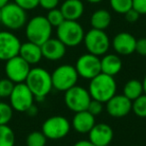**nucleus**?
Wrapping results in <instances>:
<instances>
[{"instance_id":"nucleus-1","label":"nucleus","mask_w":146,"mask_h":146,"mask_svg":"<svg viewBox=\"0 0 146 146\" xmlns=\"http://www.w3.org/2000/svg\"><path fill=\"white\" fill-rule=\"evenodd\" d=\"M33 93L36 101H43L53 89L51 73L42 67H33L24 82Z\"/></svg>"},{"instance_id":"nucleus-2","label":"nucleus","mask_w":146,"mask_h":146,"mask_svg":"<svg viewBox=\"0 0 146 146\" xmlns=\"http://www.w3.org/2000/svg\"><path fill=\"white\" fill-rule=\"evenodd\" d=\"M88 91L92 99L106 103L117 91V83L113 76L99 73L90 80Z\"/></svg>"},{"instance_id":"nucleus-3","label":"nucleus","mask_w":146,"mask_h":146,"mask_svg":"<svg viewBox=\"0 0 146 146\" xmlns=\"http://www.w3.org/2000/svg\"><path fill=\"white\" fill-rule=\"evenodd\" d=\"M52 28L46 16L36 15L27 21L25 25V35L28 41L41 46L45 41L51 38Z\"/></svg>"},{"instance_id":"nucleus-4","label":"nucleus","mask_w":146,"mask_h":146,"mask_svg":"<svg viewBox=\"0 0 146 146\" xmlns=\"http://www.w3.org/2000/svg\"><path fill=\"white\" fill-rule=\"evenodd\" d=\"M84 31L82 25L78 21L65 20L56 27V37L66 47H76L83 42Z\"/></svg>"},{"instance_id":"nucleus-5","label":"nucleus","mask_w":146,"mask_h":146,"mask_svg":"<svg viewBox=\"0 0 146 146\" xmlns=\"http://www.w3.org/2000/svg\"><path fill=\"white\" fill-rule=\"evenodd\" d=\"M78 73L75 67L70 64H62L56 67L51 73L53 89L65 92L75 86L78 81Z\"/></svg>"},{"instance_id":"nucleus-6","label":"nucleus","mask_w":146,"mask_h":146,"mask_svg":"<svg viewBox=\"0 0 146 146\" xmlns=\"http://www.w3.org/2000/svg\"><path fill=\"white\" fill-rule=\"evenodd\" d=\"M83 43L88 53L98 57L105 55L111 46V41L105 30L94 28H91L85 33Z\"/></svg>"},{"instance_id":"nucleus-7","label":"nucleus","mask_w":146,"mask_h":146,"mask_svg":"<svg viewBox=\"0 0 146 146\" xmlns=\"http://www.w3.org/2000/svg\"><path fill=\"white\" fill-rule=\"evenodd\" d=\"M71 128V122L66 117L54 115L43 122L41 131L47 139L60 140L68 135Z\"/></svg>"},{"instance_id":"nucleus-8","label":"nucleus","mask_w":146,"mask_h":146,"mask_svg":"<svg viewBox=\"0 0 146 146\" xmlns=\"http://www.w3.org/2000/svg\"><path fill=\"white\" fill-rule=\"evenodd\" d=\"M1 23L9 30H19L27 23V13L14 2L1 8Z\"/></svg>"},{"instance_id":"nucleus-9","label":"nucleus","mask_w":146,"mask_h":146,"mask_svg":"<svg viewBox=\"0 0 146 146\" xmlns=\"http://www.w3.org/2000/svg\"><path fill=\"white\" fill-rule=\"evenodd\" d=\"M91 99L92 98L88 89L77 85V84L64 92L65 105L69 110H71L74 113L87 110Z\"/></svg>"},{"instance_id":"nucleus-10","label":"nucleus","mask_w":146,"mask_h":146,"mask_svg":"<svg viewBox=\"0 0 146 146\" xmlns=\"http://www.w3.org/2000/svg\"><path fill=\"white\" fill-rule=\"evenodd\" d=\"M8 98L12 109L17 112H26L34 104L35 100L33 93L24 82L15 84Z\"/></svg>"},{"instance_id":"nucleus-11","label":"nucleus","mask_w":146,"mask_h":146,"mask_svg":"<svg viewBox=\"0 0 146 146\" xmlns=\"http://www.w3.org/2000/svg\"><path fill=\"white\" fill-rule=\"evenodd\" d=\"M30 69L31 65L19 55L5 61V75L6 78L11 80L14 84L25 82Z\"/></svg>"},{"instance_id":"nucleus-12","label":"nucleus","mask_w":146,"mask_h":146,"mask_svg":"<svg viewBox=\"0 0 146 146\" xmlns=\"http://www.w3.org/2000/svg\"><path fill=\"white\" fill-rule=\"evenodd\" d=\"M74 67L77 71L78 76L86 80H91L101 73L100 58L88 52L78 57Z\"/></svg>"},{"instance_id":"nucleus-13","label":"nucleus","mask_w":146,"mask_h":146,"mask_svg":"<svg viewBox=\"0 0 146 146\" xmlns=\"http://www.w3.org/2000/svg\"><path fill=\"white\" fill-rule=\"evenodd\" d=\"M21 41L11 31H0V61H7L19 54Z\"/></svg>"},{"instance_id":"nucleus-14","label":"nucleus","mask_w":146,"mask_h":146,"mask_svg":"<svg viewBox=\"0 0 146 146\" xmlns=\"http://www.w3.org/2000/svg\"><path fill=\"white\" fill-rule=\"evenodd\" d=\"M106 111L113 118H122L132 111V101L123 94H115L106 102Z\"/></svg>"},{"instance_id":"nucleus-15","label":"nucleus","mask_w":146,"mask_h":146,"mask_svg":"<svg viewBox=\"0 0 146 146\" xmlns=\"http://www.w3.org/2000/svg\"><path fill=\"white\" fill-rule=\"evenodd\" d=\"M137 39L128 32H119L113 37L111 46L118 55H131L135 52Z\"/></svg>"},{"instance_id":"nucleus-16","label":"nucleus","mask_w":146,"mask_h":146,"mask_svg":"<svg viewBox=\"0 0 146 146\" xmlns=\"http://www.w3.org/2000/svg\"><path fill=\"white\" fill-rule=\"evenodd\" d=\"M114 137L111 126L106 123H96L88 133V140L95 146H108Z\"/></svg>"},{"instance_id":"nucleus-17","label":"nucleus","mask_w":146,"mask_h":146,"mask_svg":"<svg viewBox=\"0 0 146 146\" xmlns=\"http://www.w3.org/2000/svg\"><path fill=\"white\" fill-rule=\"evenodd\" d=\"M67 47L58 38H49L41 45L42 56L48 61H58L66 54Z\"/></svg>"},{"instance_id":"nucleus-18","label":"nucleus","mask_w":146,"mask_h":146,"mask_svg":"<svg viewBox=\"0 0 146 146\" xmlns=\"http://www.w3.org/2000/svg\"><path fill=\"white\" fill-rule=\"evenodd\" d=\"M95 124V116L87 110H83L74 113L71 121V127L79 134H88Z\"/></svg>"},{"instance_id":"nucleus-19","label":"nucleus","mask_w":146,"mask_h":146,"mask_svg":"<svg viewBox=\"0 0 146 146\" xmlns=\"http://www.w3.org/2000/svg\"><path fill=\"white\" fill-rule=\"evenodd\" d=\"M84 3L82 0H64L60 6V10L65 20L78 21L84 13Z\"/></svg>"},{"instance_id":"nucleus-20","label":"nucleus","mask_w":146,"mask_h":146,"mask_svg":"<svg viewBox=\"0 0 146 146\" xmlns=\"http://www.w3.org/2000/svg\"><path fill=\"white\" fill-rule=\"evenodd\" d=\"M19 56L22 57L28 64L36 65L43 58L41 46L38 44H35L30 41H26L24 43H21L20 49H19Z\"/></svg>"},{"instance_id":"nucleus-21","label":"nucleus","mask_w":146,"mask_h":146,"mask_svg":"<svg viewBox=\"0 0 146 146\" xmlns=\"http://www.w3.org/2000/svg\"><path fill=\"white\" fill-rule=\"evenodd\" d=\"M100 66H101V73L115 77L118 73L121 71L123 62L118 54L114 53H106L100 59Z\"/></svg>"},{"instance_id":"nucleus-22","label":"nucleus","mask_w":146,"mask_h":146,"mask_svg":"<svg viewBox=\"0 0 146 146\" xmlns=\"http://www.w3.org/2000/svg\"><path fill=\"white\" fill-rule=\"evenodd\" d=\"M112 21L111 14L106 9H97L90 17V25L92 28L105 30L110 26Z\"/></svg>"},{"instance_id":"nucleus-23","label":"nucleus","mask_w":146,"mask_h":146,"mask_svg":"<svg viewBox=\"0 0 146 146\" xmlns=\"http://www.w3.org/2000/svg\"><path fill=\"white\" fill-rule=\"evenodd\" d=\"M143 92V86H142V81L137 79H130L125 83L123 87V95L126 96L128 99L131 101L135 100L140 95H142Z\"/></svg>"},{"instance_id":"nucleus-24","label":"nucleus","mask_w":146,"mask_h":146,"mask_svg":"<svg viewBox=\"0 0 146 146\" xmlns=\"http://www.w3.org/2000/svg\"><path fill=\"white\" fill-rule=\"evenodd\" d=\"M15 133L8 124L0 125V146H14Z\"/></svg>"},{"instance_id":"nucleus-25","label":"nucleus","mask_w":146,"mask_h":146,"mask_svg":"<svg viewBox=\"0 0 146 146\" xmlns=\"http://www.w3.org/2000/svg\"><path fill=\"white\" fill-rule=\"evenodd\" d=\"M132 111L137 117L146 118V94H142L132 101Z\"/></svg>"},{"instance_id":"nucleus-26","label":"nucleus","mask_w":146,"mask_h":146,"mask_svg":"<svg viewBox=\"0 0 146 146\" xmlns=\"http://www.w3.org/2000/svg\"><path fill=\"white\" fill-rule=\"evenodd\" d=\"M111 9L118 14H125L128 10L133 8L132 0H109Z\"/></svg>"},{"instance_id":"nucleus-27","label":"nucleus","mask_w":146,"mask_h":146,"mask_svg":"<svg viewBox=\"0 0 146 146\" xmlns=\"http://www.w3.org/2000/svg\"><path fill=\"white\" fill-rule=\"evenodd\" d=\"M47 138L42 131H32L26 137L27 146H45Z\"/></svg>"},{"instance_id":"nucleus-28","label":"nucleus","mask_w":146,"mask_h":146,"mask_svg":"<svg viewBox=\"0 0 146 146\" xmlns=\"http://www.w3.org/2000/svg\"><path fill=\"white\" fill-rule=\"evenodd\" d=\"M13 111L14 110L10 104L0 101V125H6L10 122L13 116Z\"/></svg>"},{"instance_id":"nucleus-29","label":"nucleus","mask_w":146,"mask_h":146,"mask_svg":"<svg viewBox=\"0 0 146 146\" xmlns=\"http://www.w3.org/2000/svg\"><path fill=\"white\" fill-rule=\"evenodd\" d=\"M46 18L52 27H58L65 21V18L61 12L60 8H54L49 10L46 15Z\"/></svg>"},{"instance_id":"nucleus-30","label":"nucleus","mask_w":146,"mask_h":146,"mask_svg":"<svg viewBox=\"0 0 146 146\" xmlns=\"http://www.w3.org/2000/svg\"><path fill=\"white\" fill-rule=\"evenodd\" d=\"M15 84L8 78L0 79V98H7L10 96Z\"/></svg>"},{"instance_id":"nucleus-31","label":"nucleus","mask_w":146,"mask_h":146,"mask_svg":"<svg viewBox=\"0 0 146 146\" xmlns=\"http://www.w3.org/2000/svg\"><path fill=\"white\" fill-rule=\"evenodd\" d=\"M14 3H16L25 11L33 10L39 6V0H14Z\"/></svg>"},{"instance_id":"nucleus-32","label":"nucleus","mask_w":146,"mask_h":146,"mask_svg":"<svg viewBox=\"0 0 146 146\" xmlns=\"http://www.w3.org/2000/svg\"><path fill=\"white\" fill-rule=\"evenodd\" d=\"M103 108L104 107H103V103H102V102L91 99V101H90L89 105H88V107H87V111H89L92 115H94L96 117L97 115L102 113Z\"/></svg>"},{"instance_id":"nucleus-33","label":"nucleus","mask_w":146,"mask_h":146,"mask_svg":"<svg viewBox=\"0 0 146 146\" xmlns=\"http://www.w3.org/2000/svg\"><path fill=\"white\" fill-rule=\"evenodd\" d=\"M60 0H39V6L45 10L49 11L51 9L57 8Z\"/></svg>"},{"instance_id":"nucleus-34","label":"nucleus","mask_w":146,"mask_h":146,"mask_svg":"<svg viewBox=\"0 0 146 146\" xmlns=\"http://www.w3.org/2000/svg\"><path fill=\"white\" fill-rule=\"evenodd\" d=\"M132 6L140 15H146V0H132Z\"/></svg>"},{"instance_id":"nucleus-35","label":"nucleus","mask_w":146,"mask_h":146,"mask_svg":"<svg viewBox=\"0 0 146 146\" xmlns=\"http://www.w3.org/2000/svg\"><path fill=\"white\" fill-rule=\"evenodd\" d=\"M124 16H125V19L127 22L135 23L136 21H138V19H139L140 14L134 8H131L130 10H128L127 12L124 14Z\"/></svg>"},{"instance_id":"nucleus-36","label":"nucleus","mask_w":146,"mask_h":146,"mask_svg":"<svg viewBox=\"0 0 146 146\" xmlns=\"http://www.w3.org/2000/svg\"><path fill=\"white\" fill-rule=\"evenodd\" d=\"M135 52L141 56H146V38H140L136 41Z\"/></svg>"},{"instance_id":"nucleus-37","label":"nucleus","mask_w":146,"mask_h":146,"mask_svg":"<svg viewBox=\"0 0 146 146\" xmlns=\"http://www.w3.org/2000/svg\"><path fill=\"white\" fill-rule=\"evenodd\" d=\"M73 146H95L94 144H92L89 140H79V141L75 142L73 144Z\"/></svg>"},{"instance_id":"nucleus-38","label":"nucleus","mask_w":146,"mask_h":146,"mask_svg":"<svg viewBox=\"0 0 146 146\" xmlns=\"http://www.w3.org/2000/svg\"><path fill=\"white\" fill-rule=\"evenodd\" d=\"M26 113L28 114L29 116H36L37 113H38V109H37L36 106H35L34 104H33V105L31 106V107L29 108L28 110H27Z\"/></svg>"},{"instance_id":"nucleus-39","label":"nucleus","mask_w":146,"mask_h":146,"mask_svg":"<svg viewBox=\"0 0 146 146\" xmlns=\"http://www.w3.org/2000/svg\"><path fill=\"white\" fill-rule=\"evenodd\" d=\"M7 3H9V0H0V9L4 7Z\"/></svg>"},{"instance_id":"nucleus-40","label":"nucleus","mask_w":146,"mask_h":146,"mask_svg":"<svg viewBox=\"0 0 146 146\" xmlns=\"http://www.w3.org/2000/svg\"><path fill=\"white\" fill-rule=\"evenodd\" d=\"M142 86H143L144 94H146V75L144 76V78H143V81H142Z\"/></svg>"},{"instance_id":"nucleus-41","label":"nucleus","mask_w":146,"mask_h":146,"mask_svg":"<svg viewBox=\"0 0 146 146\" xmlns=\"http://www.w3.org/2000/svg\"><path fill=\"white\" fill-rule=\"evenodd\" d=\"M85 1H87L88 3H92V4H97V3L102 2L103 0H85Z\"/></svg>"},{"instance_id":"nucleus-42","label":"nucleus","mask_w":146,"mask_h":146,"mask_svg":"<svg viewBox=\"0 0 146 146\" xmlns=\"http://www.w3.org/2000/svg\"><path fill=\"white\" fill-rule=\"evenodd\" d=\"M0 23H1V9H0Z\"/></svg>"}]
</instances>
